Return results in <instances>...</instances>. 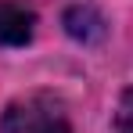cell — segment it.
Wrapping results in <instances>:
<instances>
[{
	"instance_id": "cell-1",
	"label": "cell",
	"mask_w": 133,
	"mask_h": 133,
	"mask_svg": "<svg viewBox=\"0 0 133 133\" xmlns=\"http://www.w3.org/2000/svg\"><path fill=\"white\" fill-rule=\"evenodd\" d=\"M0 133H72V126L61 101L50 94H29L4 108Z\"/></svg>"
},
{
	"instance_id": "cell-2",
	"label": "cell",
	"mask_w": 133,
	"mask_h": 133,
	"mask_svg": "<svg viewBox=\"0 0 133 133\" xmlns=\"http://www.w3.org/2000/svg\"><path fill=\"white\" fill-rule=\"evenodd\" d=\"M36 32V15L18 0H0V43L4 47H25Z\"/></svg>"
},
{
	"instance_id": "cell-3",
	"label": "cell",
	"mask_w": 133,
	"mask_h": 133,
	"mask_svg": "<svg viewBox=\"0 0 133 133\" xmlns=\"http://www.w3.org/2000/svg\"><path fill=\"white\" fill-rule=\"evenodd\" d=\"M61 22H65V32H68V36H72V40H83V43H94V40L104 36V18H101L90 4L68 7Z\"/></svg>"
},
{
	"instance_id": "cell-4",
	"label": "cell",
	"mask_w": 133,
	"mask_h": 133,
	"mask_svg": "<svg viewBox=\"0 0 133 133\" xmlns=\"http://www.w3.org/2000/svg\"><path fill=\"white\" fill-rule=\"evenodd\" d=\"M111 133H133V87L119 97V108L111 119Z\"/></svg>"
}]
</instances>
